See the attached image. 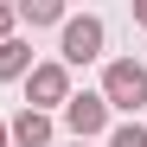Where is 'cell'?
Segmentation results:
<instances>
[{
  "label": "cell",
  "instance_id": "obj_1",
  "mask_svg": "<svg viewBox=\"0 0 147 147\" xmlns=\"http://www.w3.org/2000/svg\"><path fill=\"white\" fill-rule=\"evenodd\" d=\"M102 96L109 109H121V115H134L141 102H147V64H134V58H115L109 70H102Z\"/></svg>",
  "mask_w": 147,
  "mask_h": 147
},
{
  "label": "cell",
  "instance_id": "obj_2",
  "mask_svg": "<svg viewBox=\"0 0 147 147\" xmlns=\"http://www.w3.org/2000/svg\"><path fill=\"white\" fill-rule=\"evenodd\" d=\"M102 19H96V13H70L64 19V45H58V51H64V70L70 64H96V58H102Z\"/></svg>",
  "mask_w": 147,
  "mask_h": 147
},
{
  "label": "cell",
  "instance_id": "obj_3",
  "mask_svg": "<svg viewBox=\"0 0 147 147\" xmlns=\"http://www.w3.org/2000/svg\"><path fill=\"white\" fill-rule=\"evenodd\" d=\"M51 102H70V70L64 64H32V77H26V109H51Z\"/></svg>",
  "mask_w": 147,
  "mask_h": 147
},
{
  "label": "cell",
  "instance_id": "obj_4",
  "mask_svg": "<svg viewBox=\"0 0 147 147\" xmlns=\"http://www.w3.org/2000/svg\"><path fill=\"white\" fill-rule=\"evenodd\" d=\"M64 128L77 134V141H96V134L109 128V102H102L96 90H83V96H70V102H64Z\"/></svg>",
  "mask_w": 147,
  "mask_h": 147
},
{
  "label": "cell",
  "instance_id": "obj_5",
  "mask_svg": "<svg viewBox=\"0 0 147 147\" xmlns=\"http://www.w3.org/2000/svg\"><path fill=\"white\" fill-rule=\"evenodd\" d=\"M7 141H13V147H51V115L19 109V115L7 121Z\"/></svg>",
  "mask_w": 147,
  "mask_h": 147
},
{
  "label": "cell",
  "instance_id": "obj_6",
  "mask_svg": "<svg viewBox=\"0 0 147 147\" xmlns=\"http://www.w3.org/2000/svg\"><path fill=\"white\" fill-rule=\"evenodd\" d=\"M19 77H32V45L26 38H7L0 45V83H19Z\"/></svg>",
  "mask_w": 147,
  "mask_h": 147
},
{
  "label": "cell",
  "instance_id": "obj_7",
  "mask_svg": "<svg viewBox=\"0 0 147 147\" xmlns=\"http://www.w3.org/2000/svg\"><path fill=\"white\" fill-rule=\"evenodd\" d=\"M19 19H26V26H64V7H58V0H26V7H19Z\"/></svg>",
  "mask_w": 147,
  "mask_h": 147
},
{
  "label": "cell",
  "instance_id": "obj_8",
  "mask_svg": "<svg viewBox=\"0 0 147 147\" xmlns=\"http://www.w3.org/2000/svg\"><path fill=\"white\" fill-rule=\"evenodd\" d=\"M109 147H147V121H121V128H109Z\"/></svg>",
  "mask_w": 147,
  "mask_h": 147
},
{
  "label": "cell",
  "instance_id": "obj_9",
  "mask_svg": "<svg viewBox=\"0 0 147 147\" xmlns=\"http://www.w3.org/2000/svg\"><path fill=\"white\" fill-rule=\"evenodd\" d=\"M13 19H19V13L7 7V0H0V45H7V38H13Z\"/></svg>",
  "mask_w": 147,
  "mask_h": 147
},
{
  "label": "cell",
  "instance_id": "obj_10",
  "mask_svg": "<svg viewBox=\"0 0 147 147\" xmlns=\"http://www.w3.org/2000/svg\"><path fill=\"white\" fill-rule=\"evenodd\" d=\"M134 19H141V26H147V0H134Z\"/></svg>",
  "mask_w": 147,
  "mask_h": 147
},
{
  "label": "cell",
  "instance_id": "obj_11",
  "mask_svg": "<svg viewBox=\"0 0 147 147\" xmlns=\"http://www.w3.org/2000/svg\"><path fill=\"white\" fill-rule=\"evenodd\" d=\"M0 147H13V141H7V121H0Z\"/></svg>",
  "mask_w": 147,
  "mask_h": 147
},
{
  "label": "cell",
  "instance_id": "obj_12",
  "mask_svg": "<svg viewBox=\"0 0 147 147\" xmlns=\"http://www.w3.org/2000/svg\"><path fill=\"white\" fill-rule=\"evenodd\" d=\"M77 147H90V141H77Z\"/></svg>",
  "mask_w": 147,
  "mask_h": 147
}]
</instances>
